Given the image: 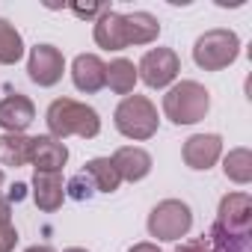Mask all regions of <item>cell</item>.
<instances>
[{
  "label": "cell",
  "instance_id": "obj_13",
  "mask_svg": "<svg viewBox=\"0 0 252 252\" xmlns=\"http://www.w3.org/2000/svg\"><path fill=\"white\" fill-rule=\"evenodd\" d=\"M68 160V149L63 140L54 137H33L30 140V163L36 172H60Z\"/></svg>",
  "mask_w": 252,
  "mask_h": 252
},
{
  "label": "cell",
  "instance_id": "obj_24",
  "mask_svg": "<svg viewBox=\"0 0 252 252\" xmlns=\"http://www.w3.org/2000/svg\"><path fill=\"white\" fill-rule=\"evenodd\" d=\"M18 243V231L12 222H0V252H12Z\"/></svg>",
  "mask_w": 252,
  "mask_h": 252
},
{
  "label": "cell",
  "instance_id": "obj_10",
  "mask_svg": "<svg viewBox=\"0 0 252 252\" xmlns=\"http://www.w3.org/2000/svg\"><path fill=\"white\" fill-rule=\"evenodd\" d=\"M36 119V107L27 95L21 92H9L0 101V128L6 134H24Z\"/></svg>",
  "mask_w": 252,
  "mask_h": 252
},
{
  "label": "cell",
  "instance_id": "obj_8",
  "mask_svg": "<svg viewBox=\"0 0 252 252\" xmlns=\"http://www.w3.org/2000/svg\"><path fill=\"white\" fill-rule=\"evenodd\" d=\"M217 228L228 234H252V199L246 193H228L217 208Z\"/></svg>",
  "mask_w": 252,
  "mask_h": 252
},
{
  "label": "cell",
  "instance_id": "obj_5",
  "mask_svg": "<svg viewBox=\"0 0 252 252\" xmlns=\"http://www.w3.org/2000/svg\"><path fill=\"white\" fill-rule=\"evenodd\" d=\"M149 234L158 240H181L193 228V211L181 199H163L149 214Z\"/></svg>",
  "mask_w": 252,
  "mask_h": 252
},
{
  "label": "cell",
  "instance_id": "obj_30",
  "mask_svg": "<svg viewBox=\"0 0 252 252\" xmlns=\"http://www.w3.org/2000/svg\"><path fill=\"white\" fill-rule=\"evenodd\" d=\"M63 252H89V249H83V246H68V249H63Z\"/></svg>",
  "mask_w": 252,
  "mask_h": 252
},
{
  "label": "cell",
  "instance_id": "obj_4",
  "mask_svg": "<svg viewBox=\"0 0 252 252\" xmlns=\"http://www.w3.org/2000/svg\"><path fill=\"white\" fill-rule=\"evenodd\" d=\"M240 54V39L234 30H225V27H217V30H208L196 39L193 45V60L199 68L205 71H222L228 68Z\"/></svg>",
  "mask_w": 252,
  "mask_h": 252
},
{
  "label": "cell",
  "instance_id": "obj_29",
  "mask_svg": "<svg viewBox=\"0 0 252 252\" xmlns=\"http://www.w3.org/2000/svg\"><path fill=\"white\" fill-rule=\"evenodd\" d=\"M24 252H57L54 246H30V249H24Z\"/></svg>",
  "mask_w": 252,
  "mask_h": 252
},
{
  "label": "cell",
  "instance_id": "obj_20",
  "mask_svg": "<svg viewBox=\"0 0 252 252\" xmlns=\"http://www.w3.org/2000/svg\"><path fill=\"white\" fill-rule=\"evenodd\" d=\"M24 57V39L12 21L0 18V65H15Z\"/></svg>",
  "mask_w": 252,
  "mask_h": 252
},
{
  "label": "cell",
  "instance_id": "obj_2",
  "mask_svg": "<svg viewBox=\"0 0 252 252\" xmlns=\"http://www.w3.org/2000/svg\"><path fill=\"white\" fill-rule=\"evenodd\" d=\"M211 110V92L196 80H181L163 95V116L172 125H196Z\"/></svg>",
  "mask_w": 252,
  "mask_h": 252
},
{
  "label": "cell",
  "instance_id": "obj_14",
  "mask_svg": "<svg viewBox=\"0 0 252 252\" xmlns=\"http://www.w3.org/2000/svg\"><path fill=\"white\" fill-rule=\"evenodd\" d=\"M110 160H113L119 178L122 181H131V184L143 181L152 172V155L146 149H140V146H122V149H116V155Z\"/></svg>",
  "mask_w": 252,
  "mask_h": 252
},
{
  "label": "cell",
  "instance_id": "obj_11",
  "mask_svg": "<svg viewBox=\"0 0 252 252\" xmlns=\"http://www.w3.org/2000/svg\"><path fill=\"white\" fill-rule=\"evenodd\" d=\"M71 80L86 95L101 92L107 86V63L98 54H77L71 63Z\"/></svg>",
  "mask_w": 252,
  "mask_h": 252
},
{
  "label": "cell",
  "instance_id": "obj_28",
  "mask_svg": "<svg viewBox=\"0 0 252 252\" xmlns=\"http://www.w3.org/2000/svg\"><path fill=\"white\" fill-rule=\"evenodd\" d=\"M128 252H160V246L158 243H134Z\"/></svg>",
  "mask_w": 252,
  "mask_h": 252
},
{
  "label": "cell",
  "instance_id": "obj_22",
  "mask_svg": "<svg viewBox=\"0 0 252 252\" xmlns=\"http://www.w3.org/2000/svg\"><path fill=\"white\" fill-rule=\"evenodd\" d=\"M205 240H208L211 252H252V234H228V231L211 225Z\"/></svg>",
  "mask_w": 252,
  "mask_h": 252
},
{
  "label": "cell",
  "instance_id": "obj_12",
  "mask_svg": "<svg viewBox=\"0 0 252 252\" xmlns=\"http://www.w3.org/2000/svg\"><path fill=\"white\" fill-rule=\"evenodd\" d=\"M92 39L104 51H125L128 48V30H125V15L116 9H107L95 18Z\"/></svg>",
  "mask_w": 252,
  "mask_h": 252
},
{
  "label": "cell",
  "instance_id": "obj_26",
  "mask_svg": "<svg viewBox=\"0 0 252 252\" xmlns=\"http://www.w3.org/2000/svg\"><path fill=\"white\" fill-rule=\"evenodd\" d=\"M110 6H71V12L77 15V18H95V15H101V12H107Z\"/></svg>",
  "mask_w": 252,
  "mask_h": 252
},
{
  "label": "cell",
  "instance_id": "obj_31",
  "mask_svg": "<svg viewBox=\"0 0 252 252\" xmlns=\"http://www.w3.org/2000/svg\"><path fill=\"white\" fill-rule=\"evenodd\" d=\"M0 187H3V169H0Z\"/></svg>",
  "mask_w": 252,
  "mask_h": 252
},
{
  "label": "cell",
  "instance_id": "obj_21",
  "mask_svg": "<svg viewBox=\"0 0 252 252\" xmlns=\"http://www.w3.org/2000/svg\"><path fill=\"white\" fill-rule=\"evenodd\" d=\"M222 172L234 184H249L252 181V152L249 149H231L222 158Z\"/></svg>",
  "mask_w": 252,
  "mask_h": 252
},
{
  "label": "cell",
  "instance_id": "obj_23",
  "mask_svg": "<svg viewBox=\"0 0 252 252\" xmlns=\"http://www.w3.org/2000/svg\"><path fill=\"white\" fill-rule=\"evenodd\" d=\"M65 196H71V199H77V202H86V199L95 196V187H92V181H89L83 172H77L74 178H68V184H65Z\"/></svg>",
  "mask_w": 252,
  "mask_h": 252
},
{
  "label": "cell",
  "instance_id": "obj_19",
  "mask_svg": "<svg viewBox=\"0 0 252 252\" xmlns=\"http://www.w3.org/2000/svg\"><path fill=\"white\" fill-rule=\"evenodd\" d=\"M30 140L24 134H3L0 137V163L3 166H27L30 163Z\"/></svg>",
  "mask_w": 252,
  "mask_h": 252
},
{
  "label": "cell",
  "instance_id": "obj_25",
  "mask_svg": "<svg viewBox=\"0 0 252 252\" xmlns=\"http://www.w3.org/2000/svg\"><path fill=\"white\" fill-rule=\"evenodd\" d=\"M175 252H211V246L205 237H193V240H184Z\"/></svg>",
  "mask_w": 252,
  "mask_h": 252
},
{
  "label": "cell",
  "instance_id": "obj_3",
  "mask_svg": "<svg viewBox=\"0 0 252 252\" xmlns=\"http://www.w3.org/2000/svg\"><path fill=\"white\" fill-rule=\"evenodd\" d=\"M113 122H116V131L128 140H152L160 128V116H158V107L146 98V95H128L122 98L116 113H113Z\"/></svg>",
  "mask_w": 252,
  "mask_h": 252
},
{
  "label": "cell",
  "instance_id": "obj_7",
  "mask_svg": "<svg viewBox=\"0 0 252 252\" xmlns=\"http://www.w3.org/2000/svg\"><path fill=\"white\" fill-rule=\"evenodd\" d=\"M65 71V57L60 48L54 45H36L30 48V60H27V74L36 86H57L63 80Z\"/></svg>",
  "mask_w": 252,
  "mask_h": 252
},
{
  "label": "cell",
  "instance_id": "obj_27",
  "mask_svg": "<svg viewBox=\"0 0 252 252\" xmlns=\"http://www.w3.org/2000/svg\"><path fill=\"white\" fill-rule=\"evenodd\" d=\"M0 222H12V202L0 196Z\"/></svg>",
  "mask_w": 252,
  "mask_h": 252
},
{
  "label": "cell",
  "instance_id": "obj_1",
  "mask_svg": "<svg viewBox=\"0 0 252 252\" xmlns=\"http://www.w3.org/2000/svg\"><path fill=\"white\" fill-rule=\"evenodd\" d=\"M45 122H48V131H51L54 140H65V137L92 140V137L101 134V116L89 104L74 101V98L51 101V107L45 113Z\"/></svg>",
  "mask_w": 252,
  "mask_h": 252
},
{
  "label": "cell",
  "instance_id": "obj_17",
  "mask_svg": "<svg viewBox=\"0 0 252 252\" xmlns=\"http://www.w3.org/2000/svg\"><path fill=\"white\" fill-rule=\"evenodd\" d=\"M83 175L92 181L95 193H116L119 184H122V178H119V172H116V166H113L110 158H92L83 166Z\"/></svg>",
  "mask_w": 252,
  "mask_h": 252
},
{
  "label": "cell",
  "instance_id": "obj_16",
  "mask_svg": "<svg viewBox=\"0 0 252 252\" xmlns=\"http://www.w3.org/2000/svg\"><path fill=\"white\" fill-rule=\"evenodd\" d=\"M125 30H128V48L152 45L160 36V21L152 12H131V15H125Z\"/></svg>",
  "mask_w": 252,
  "mask_h": 252
},
{
  "label": "cell",
  "instance_id": "obj_6",
  "mask_svg": "<svg viewBox=\"0 0 252 252\" xmlns=\"http://www.w3.org/2000/svg\"><path fill=\"white\" fill-rule=\"evenodd\" d=\"M181 71V60L172 48H152L143 54L140 65H137V77L152 86V89H166Z\"/></svg>",
  "mask_w": 252,
  "mask_h": 252
},
{
  "label": "cell",
  "instance_id": "obj_18",
  "mask_svg": "<svg viewBox=\"0 0 252 252\" xmlns=\"http://www.w3.org/2000/svg\"><path fill=\"white\" fill-rule=\"evenodd\" d=\"M137 65L131 63V60H113L110 65H107V86L116 92V95H125L128 98L131 92H134V86H137Z\"/></svg>",
  "mask_w": 252,
  "mask_h": 252
},
{
  "label": "cell",
  "instance_id": "obj_15",
  "mask_svg": "<svg viewBox=\"0 0 252 252\" xmlns=\"http://www.w3.org/2000/svg\"><path fill=\"white\" fill-rule=\"evenodd\" d=\"M65 199V184L60 172H36L33 175V202L39 205V211L54 214L63 208Z\"/></svg>",
  "mask_w": 252,
  "mask_h": 252
},
{
  "label": "cell",
  "instance_id": "obj_9",
  "mask_svg": "<svg viewBox=\"0 0 252 252\" xmlns=\"http://www.w3.org/2000/svg\"><path fill=\"white\" fill-rule=\"evenodd\" d=\"M181 158L190 169L196 172H208L220 158H222V140L220 134H193L184 149H181Z\"/></svg>",
  "mask_w": 252,
  "mask_h": 252
}]
</instances>
